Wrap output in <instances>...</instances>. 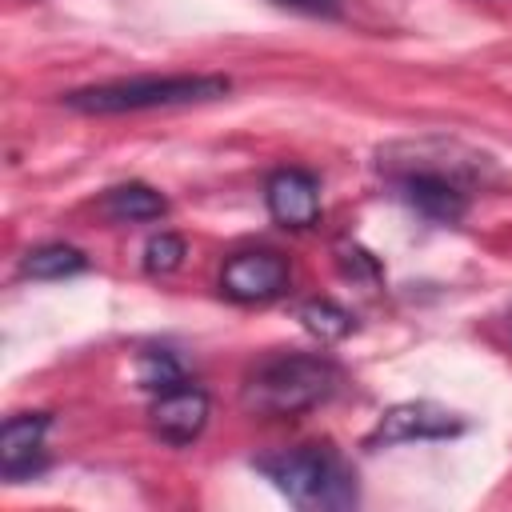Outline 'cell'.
<instances>
[{"label": "cell", "mask_w": 512, "mask_h": 512, "mask_svg": "<svg viewBox=\"0 0 512 512\" xmlns=\"http://www.w3.org/2000/svg\"><path fill=\"white\" fill-rule=\"evenodd\" d=\"M224 76H128L92 88H76L64 96L72 112L84 116H116V112H152V108H184L228 96Z\"/></svg>", "instance_id": "1"}, {"label": "cell", "mask_w": 512, "mask_h": 512, "mask_svg": "<svg viewBox=\"0 0 512 512\" xmlns=\"http://www.w3.org/2000/svg\"><path fill=\"white\" fill-rule=\"evenodd\" d=\"M336 368L312 352H276L260 360L244 380V408L256 416H300L328 400Z\"/></svg>", "instance_id": "2"}, {"label": "cell", "mask_w": 512, "mask_h": 512, "mask_svg": "<svg viewBox=\"0 0 512 512\" xmlns=\"http://www.w3.org/2000/svg\"><path fill=\"white\" fill-rule=\"evenodd\" d=\"M256 468L296 504V508H348L356 504V480L348 464L320 444L260 456Z\"/></svg>", "instance_id": "3"}, {"label": "cell", "mask_w": 512, "mask_h": 512, "mask_svg": "<svg viewBox=\"0 0 512 512\" xmlns=\"http://www.w3.org/2000/svg\"><path fill=\"white\" fill-rule=\"evenodd\" d=\"M464 428V420L456 412H448L444 404L432 400H408L388 408L376 428L368 432V448H392V444H412V440H444L456 436Z\"/></svg>", "instance_id": "4"}, {"label": "cell", "mask_w": 512, "mask_h": 512, "mask_svg": "<svg viewBox=\"0 0 512 512\" xmlns=\"http://www.w3.org/2000/svg\"><path fill=\"white\" fill-rule=\"evenodd\" d=\"M396 188L400 196L428 220H440V224H452L464 216L468 208V192L464 184L456 180V172H444V168H416L408 164L404 172H396Z\"/></svg>", "instance_id": "5"}, {"label": "cell", "mask_w": 512, "mask_h": 512, "mask_svg": "<svg viewBox=\"0 0 512 512\" xmlns=\"http://www.w3.org/2000/svg\"><path fill=\"white\" fill-rule=\"evenodd\" d=\"M288 288V260L256 248V252H236L224 272H220V292L240 300V304H264L276 300Z\"/></svg>", "instance_id": "6"}, {"label": "cell", "mask_w": 512, "mask_h": 512, "mask_svg": "<svg viewBox=\"0 0 512 512\" xmlns=\"http://www.w3.org/2000/svg\"><path fill=\"white\" fill-rule=\"evenodd\" d=\"M148 424L164 444H192L208 424V396L188 380L176 388H164L148 408Z\"/></svg>", "instance_id": "7"}, {"label": "cell", "mask_w": 512, "mask_h": 512, "mask_svg": "<svg viewBox=\"0 0 512 512\" xmlns=\"http://www.w3.org/2000/svg\"><path fill=\"white\" fill-rule=\"evenodd\" d=\"M268 212L284 224V228H308L320 216V184L312 172L300 168H280L268 180Z\"/></svg>", "instance_id": "8"}, {"label": "cell", "mask_w": 512, "mask_h": 512, "mask_svg": "<svg viewBox=\"0 0 512 512\" xmlns=\"http://www.w3.org/2000/svg\"><path fill=\"white\" fill-rule=\"evenodd\" d=\"M48 416L44 412H24V416H8L4 432H0V472L8 480H20L28 472H40L44 456V432H48Z\"/></svg>", "instance_id": "9"}, {"label": "cell", "mask_w": 512, "mask_h": 512, "mask_svg": "<svg viewBox=\"0 0 512 512\" xmlns=\"http://www.w3.org/2000/svg\"><path fill=\"white\" fill-rule=\"evenodd\" d=\"M100 208H104L108 220L140 224V220H160L168 212V200L156 188H148V184H120V188H108L104 192Z\"/></svg>", "instance_id": "10"}, {"label": "cell", "mask_w": 512, "mask_h": 512, "mask_svg": "<svg viewBox=\"0 0 512 512\" xmlns=\"http://www.w3.org/2000/svg\"><path fill=\"white\" fill-rule=\"evenodd\" d=\"M84 268H88V260H84V252L72 248V244H40V248H32V252L24 256V264H20V272L32 276V280H60V276H76V272H84Z\"/></svg>", "instance_id": "11"}, {"label": "cell", "mask_w": 512, "mask_h": 512, "mask_svg": "<svg viewBox=\"0 0 512 512\" xmlns=\"http://www.w3.org/2000/svg\"><path fill=\"white\" fill-rule=\"evenodd\" d=\"M300 320H304V328H308L312 336H320V340H340V336L352 332V316H348L340 304H332V300H308V304L300 308Z\"/></svg>", "instance_id": "12"}, {"label": "cell", "mask_w": 512, "mask_h": 512, "mask_svg": "<svg viewBox=\"0 0 512 512\" xmlns=\"http://www.w3.org/2000/svg\"><path fill=\"white\" fill-rule=\"evenodd\" d=\"M136 376H140V384L152 388V392H164V388L184 384V372H180L176 356H168V352H144Z\"/></svg>", "instance_id": "13"}, {"label": "cell", "mask_w": 512, "mask_h": 512, "mask_svg": "<svg viewBox=\"0 0 512 512\" xmlns=\"http://www.w3.org/2000/svg\"><path fill=\"white\" fill-rule=\"evenodd\" d=\"M180 260H184V240L172 236V232L152 236L148 248H144V268H148L152 276H168V272H176Z\"/></svg>", "instance_id": "14"}, {"label": "cell", "mask_w": 512, "mask_h": 512, "mask_svg": "<svg viewBox=\"0 0 512 512\" xmlns=\"http://www.w3.org/2000/svg\"><path fill=\"white\" fill-rule=\"evenodd\" d=\"M276 4L292 12H308V16H336L344 8V0H276Z\"/></svg>", "instance_id": "15"}]
</instances>
